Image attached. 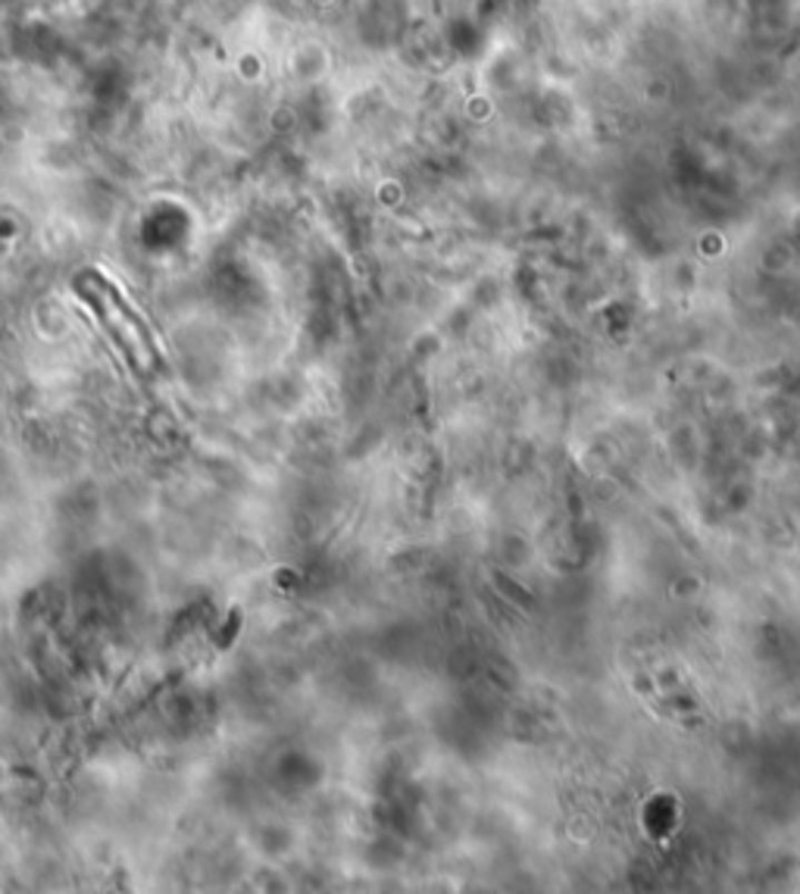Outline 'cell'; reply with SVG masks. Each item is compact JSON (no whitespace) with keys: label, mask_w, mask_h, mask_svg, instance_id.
Segmentation results:
<instances>
[{"label":"cell","mask_w":800,"mask_h":894,"mask_svg":"<svg viewBox=\"0 0 800 894\" xmlns=\"http://www.w3.org/2000/svg\"><path fill=\"white\" fill-rule=\"evenodd\" d=\"M82 288H85V298L91 300V304L98 307V314L103 316L107 329L113 331L116 338H119V345L126 348V354L131 357V364L148 372L150 366L157 364V350H154V345H150L148 329L141 326V319H138V316L131 314L129 304L122 300V295H119L113 285L103 279V276H98V272L85 276Z\"/></svg>","instance_id":"cell-1"}]
</instances>
